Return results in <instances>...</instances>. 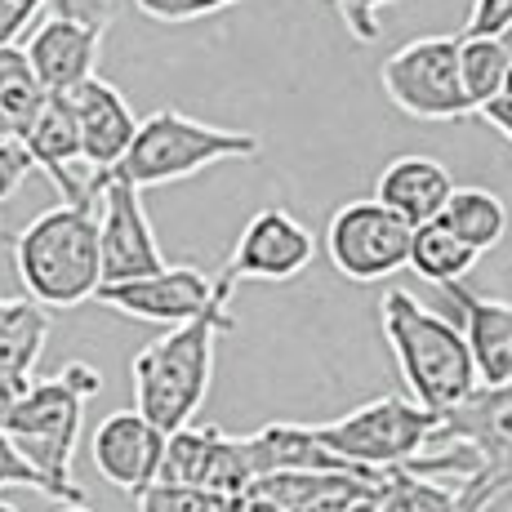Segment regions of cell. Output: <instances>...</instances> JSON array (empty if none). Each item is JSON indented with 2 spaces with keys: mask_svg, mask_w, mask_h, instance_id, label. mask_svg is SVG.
<instances>
[{
  "mask_svg": "<svg viewBox=\"0 0 512 512\" xmlns=\"http://www.w3.org/2000/svg\"><path fill=\"white\" fill-rule=\"evenodd\" d=\"M49 339V308L27 299H0V374H32Z\"/></svg>",
  "mask_w": 512,
  "mask_h": 512,
  "instance_id": "ffe728a7",
  "label": "cell"
},
{
  "mask_svg": "<svg viewBox=\"0 0 512 512\" xmlns=\"http://www.w3.org/2000/svg\"><path fill=\"white\" fill-rule=\"evenodd\" d=\"M41 9L45 0H0V45H14Z\"/></svg>",
  "mask_w": 512,
  "mask_h": 512,
  "instance_id": "d6a6232c",
  "label": "cell"
},
{
  "mask_svg": "<svg viewBox=\"0 0 512 512\" xmlns=\"http://www.w3.org/2000/svg\"><path fill=\"white\" fill-rule=\"evenodd\" d=\"M27 388H32V383H27V374H0V428L9 423V415H14V406L23 401Z\"/></svg>",
  "mask_w": 512,
  "mask_h": 512,
  "instance_id": "d590c367",
  "label": "cell"
},
{
  "mask_svg": "<svg viewBox=\"0 0 512 512\" xmlns=\"http://www.w3.org/2000/svg\"><path fill=\"white\" fill-rule=\"evenodd\" d=\"M0 512H18V508H14V504H5V499H0Z\"/></svg>",
  "mask_w": 512,
  "mask_h": 512,
  "instance_id": "60d3db41",
  "label": "cell"
},
{
  "mask_svg": "<svg viewBox=\"0 0 512 512\" xmlns=\"http://www.w3.org/2000/svg\"><path fill=\"white\" fill-rule=\"evenodd\" d=\"M0 486H32V490H41V495L54 499V481L18 450V441L9 437V428H0Z\"/></svg>",
  "mask_w": 512,
  "mask_h": 512,
  "instance_id": "4316f807",
  "label": "cell"
},
{
  "mask_svg": "<svg viewBox=\"0 0 512 512\" xmlns=\"http://www.w3.org/2000/svg\"><path fill=\"white\" fill-rule=\"evenodd\" d=\"M232 5H241V0H134V9L152 23H196V18L223 14Z\"/></svg>",
  "mask_w": 512,
  "mask_h": 512,
  "instance_id": "83f0119b",
  "label": "cell"
},
{
  "mask_svg": "<svg viewBox=\"0 0 512 512\" xmlns=\"http://www.w3.org/2000/svg\"><path fill=\"white\" fill-rule=\"evenodd\" d=\"M232 330L236 317L228 312V317H196L187 326H170L161 339L143 343L130 361L134 406L165 432L187 428L210 397L214 339Z\"/></svg>",
  "mask_w": 512,
  "mask_h": 512,
  "instance_id": "3957f363",
  "label": "cell"
},
{
  "mask_svg": "<svg viewBox=\"0 0 512 512\" xmlns=\"http://www.w3.org/2000/svg\"><path fill=\"white\" fill-rule=\"evenodd\" d=\"M481 250L450 228L446 219H432V223H419L415 228V241H410V268L419 272L423 281L432 285H455L464 281L472 268H477Z\"/></svg>",
  "mask_w": 512,
  "mask_h": 512,
  "instance_id": "44dd1931",
  "label": "cell"
},
{
  "mask_svg": "<svg viewBox=\"0 0 512 512\" xmlns=\"http://www.w3.org/2000/svg\"><path fill=\"white\" fill-rule=\"evenodd\" d=\"M85 401H90L85 392H76L63 374H54V379L32 383L5 423L9 437L18 441V450L54 481L58 504H85V490L72 481V450L76 437H81Z\"/></svg>",
  "mask_w": 512,
  "mask_h": 512,
  "instance_id": "52a82bcc",
  "label": "cell"
},
{
  "mask_svg": "<svg viewBox=\"0 0 512 512\" xmlns=\"http://www.w3.org/2000/svg\"><path fill=\"white\" fill-rule=\"evenodd\" d=\"M76 103V121H81V147H85V165L94 174L116 170L125 161V152L134 147V134H139V116L125 103V94L107 81H85L81 90L72 94Z\"/></svg>",
  "mask_w": 512,
  "mask_h": 512,
  "instance_id": "2e32d148",
  "label": "cell"
},
{
  "mask_svg": "<svg viewBox=\"0 0 512 512\" xmlns=\"http://www.w3.org/2000/svg\"><path fill=\"white\" fill-rule=\"evenodd\" d=\"M165 441L170 432L156 428L152 419L134 410H112L90 437V459L98 468V477L116 490L139 495L156 477H161V459H165Z\"/></svg>",
  "mask_w": 512,
  "mask_h": 512,
  "instance_id": "4fadbf2b",
  "label": "cell"
},
{
  "mask_svg": "<svg viewBox=\"0 0 512 512\" xmlns=\"http://www.w3.org/2000/svg\"><path fill=\"white\" fill-rule=\"evenodd\" d=\"M379 81L388 103L415 121H464L477 112L459 72V36H419L392 49L379 67Z\"/></svg>",
  "mask_w": 512,
  "mask_h": 512,
  "instance_id": "ba28073f",
  "label": "cell"
},
{
  "mask_svg": "<svg viewBox=\"0 0 512 512\" xmlns=\"http://www.w3.org/2000/svg\"><path fill=\"white\" fill-rule=\"evenodd\" d=\"M98 45H103V32L49 14V23L36 27L27 41V54H32L49 94H76L85 81H94Z\"/></svg>",
  "mask_w": 512,
  "mask_h": 512,
  "instance_id": "e0dca14e",
  "label": "cell"
},
{
  "mask_svg": "<svg viewBox=\"0 0 512 512\" xmlns=\"http://www.w3.org/2000/svg\"><path fill=\"white\" fill-rule=\"evenodd\" d=\"M232 512H290V508H281L277 499L259 495V490H241V495L232 499Z\"/></svg>",
  "mask_w": 512,
  "mask_h": 512,
  "instance_id": "8d00e7d4",
  "label": "cell"
},
{
  "mask_svg": "<svg viewBox=\"0 0 512 512\" xmlns=\"http://www.w3.org/2000/svg\"><path fill=\"white\" fill-rule=\"evenodd\" d=\"M459 72L472 107L490 103L512 85V58L499 36H459Z\"/></svg>",
  "mask_w": 512,
  "mask_h": 512,
  "instance_id": "cb8c5ba5",
  "label": "cell"
},
{
  "mask_svg": "<svg viewBox=\"0 0 512 512\" xmlns=\"http://www.w3.org/2000/svg\"><path fill=\"white\" fill-rule=\"evenodd\" d=\"M308 428L348 464L392 472V468H406L410 459H419L437 441L441 415L419 406L415 397H374L366 406L348 410L343 419L308 423Z\"/></svg>",
  "mask_w": 512,
  "mask_h": 512,
  "instance_id": "5b68a950",
  "label": "cell"
},
{
  "mask_svg": "<svg viewBox=\"0 0 512 512\" xmlns=\"http://www.w3.org/2000/svg\"><path fill=\"white\" fill-rule=\"evenodd\" d=\"M499 41H504V45H508V58H512V27H508V32H504V36H499Z\"/></svg>",
  "mask_w": 512,
  "mask_h": 512,
  "instance_id": "ab89813d",
  "label": "cell"
},
{
  "mask_svg": "<svg viewBox=\"0 0 512 512\" xmlns=\"http://www.w3.org/2000/svg\"><path fill=\"white\" fill-rule=\"evenodd\" d=\"M32 170H36V161L27 152V143L18 134H0V201H9Z\"/></svg>",
  "mask_w": 512,
  "mask_h": 512,
  "instance_id": "f546056e",
  "label": "cell"
},
{
  "mask_svg": "<svg viewBox=\"0 0 512 512\" xmlns=\"http://www.w3.org/2000/svg\"><path fill=\"white\" fill-rule=\"evenodd\" d=\"M125 0H45V9L54 18H72V23H85L94 32H107L116 14H121Z\"/></svg>",
  "mask_w": 512,
  "mask_h": 512,
  "instance_id": "4dcf8cb0",
  "label": "cell"
},
{
  "mask_svg": "<svg viewBox=\"0 0 512 512\" xmlns=\"http://www.w3.org/2000/svg\"><path fill=\"white\" fill-rule=\"evenodd\" d=\"M392 477L366 472H263L250 490L277 499L290 512H374Z\"/></svg>",
  "mask_w": 512,
  "mask_h": 512,
  "instance_id": "5bb4252c",
  "label": "cell"
},
{
  "mask_svg": "<svg viewBox=\"0 0 512 512\" xmlns=\"http://www.w3.org/2000/svg\"><path fill=\"white\" fill-rule=\"evenodd\" d=\"M58 512H90V508H85V504H63Z\"/></svg>",
  "mask_w": 512,
  "mask_h": 512,
  "instance_id": "f35d334b",
  "label": "cell"
},
{
  "mask_svg": "<svg viewBox=\"0 0 512 512\" xmlns=\"http://www.w3.org/2000/svg\"><path fill=\"white\" fill-rule=\"evenodd\" d=\"M410 241H415V223H406L379 196L339 205L326 228V254L334 272L357 285L388 281L410 268Z\"/></svg>",
  "mask_w": 512,
  "mask_h": 512,
  "instance_id": "9c48e42d",
  "label": "cell"
},
{
  "mask_svg": "<svg viewBox=\"0 0 512 512\" xmlns=\"http://www.w3.org/2000/svg\"><path fill=\"white\" fill-rule=\"evenodd\" d=\"M374 512H464L459 508V486H441V477L415 468H397L392 481L383 486V499Z\"/></svg>",
  "mask_w": 512,
  "mask_h": 512,
  "instance_id": "d4e9b609",
  "label": "cell"
},
{
  "mask_svg": "<svg viewBox=\"0 0 512 512\" xmlns=\"http://www.w3.org/2000/svg\"><path fill=\"white\" fill-rule=\"evenodd\" d=\"M441 219L481 254L495 250L508 236V205L499 201L495 192H486V187H455V196L446 201Z\"/></svg>",
  "mask_w": 512,
  "mask_h": 512,
  "instance_id": "7402d4cb",
  "label": "cell"
},
{
  "mask_svg": "<svg viewBox=\"0 0 512 512\" xmlns=\"http://www.w3.org/2000/svg\"><path fill=\"white\" fill-rule=\"evenodd\" d=\"M441 441H464L477 450V472L459 481V508L486 512L512 490V383H477L459 406L441 410Z\"/></svg>",
  "mask_w": 512,
  "mask_h": 512,
  "instance_id": "8992f818",
  "label": "cell"
},
{
  "mask_svg": "<svg viewBox=\"0 0 512 512\" xmlns=\"http://www.w3.org/2000/svg\"><path fill=\"white\" fill-rule=\"evenodd\" d=\"M374 196L419 228V223L441 219L446 201L455 196V179H450V170L441 161H432V156H397V161L383 165L379 183H374Z\"/></svg>",
  "mask_w": 512,
  "mask_h": 512,
  "instance_id": "d6986e66",
  "label": "cell"
},
{
  "mask_svg": "<svg viewBox=\"0 0 512 512\" xmlns=\"http://www.w3.org/2000/svg\"><path fill=\"white\" fill-rule=\"evenodd\" d=\"M14 272L45 308H81L103 285V228L94 196L36 214L14 241Z\"/></svg>",
  "mask_w": 512,
  "mask_h": 512,
  "instance_id": "6da1fadb",
  "label": "cell"
},
{
  "mask_svg": "<svg viewBox=\"0 0 512 512\" xmlns=\"http://www.w3.org/2000/svg\"><path fill=\"white\" fill-rule=\"evenodd\" d=\"M334 9H339L343 27L352 32V41L357 45H374L379 41V9L397 5V0H330Z\"/></svg>",
  "mask_w": 512,
  "mask_h": 512,
  "instance_id": "f1b7e54d",
  "label": "cell"
},
{
  "mask_svg": "<svg viewBox=\"0 0 512 512\" xmlns=\"http://www.w3.org/2000/svg\"><path fill=\"white\" fill-rule=\"evenodd\" d=\"M18 139L27 143L32 152L36 170L45 174L49 183L63 192V201H85V196H98L90 183H81L72 174L76 161H85V147H81V121H76V103L72 94H49L45 107L36 112V121L27 125Z\"/></svg>",
  "mask_w": 512,
  "mask_h": 512,
  "instance_id": "9a60e30c",
  "label": "cell"
},
{
  "mask_svg": "<svg viewBox=\"0 0 512 512\" xmlns=\"http://www.w3.org/2000/svg\"><path fill=\"white\" fill-rule=\"evenodd\" d=\"M0 134H14V125H9V116H5V107H0Z\"/></svg>",
  "mask_w": 512,
  "mask_h": 512,
  "instance_id": "74e56055",
  "label": "cell"
},
{
  "mask_svg": "<svg viewBox=\"0 0 512 512\" xmlns=\"http://www.w3.org/2000/svg\"><path fill=\"white\" fill-rule=\"evenodd\" d=\"M477 116L499 134V139H508V143H512V85H508L504 94L490 98V103H481V107H477Z\"/></svg>",
  "mask_w": 512,
  "mask_h": 512,
  "instance_id": "836d02e7",
  "label": "cell"
},
{
  "mask_svg": "<svg viewBox=\"0 0 512 512\" xmlns=\"http://www.w3.org/2000/svg\"><path fill=\"white\" fill-rule=\"evenodd\" d=\"M259 139L245 130H223V125H205L192 116L174 112H152L134 134V147L125 152V161L112 174L130 179L134 187H161V183H179L192 174L210 170L219 161H250L259 156Z\"/></svg>",
  "mask_w": 512,
  "mask_h": 512,
  "instance_id": "277c9868",
  "label": "cell"
},
{
  "mask_svg": "<svg viewBox=\"0 0 512 512\" xmlns=\"http://www.w3.org/2000/svg\"><path fill=\"white\" fill-rule=\"evenodd\" d=\"M58 374H63V379L72 383L76 392H85V397H94V392L103 388V374H98V370L90 366V361H67V366L58 370Z\"/></svg>",
  "mask_w": 512,
  "mask_h": 512,
  "instance_id": "e575fe53",
  "label": "cell"
},
{
  "mask_svg": "<svg viewBox=\"0 0 512 512\" xmlns=\"http://www.w3.org/2000/svg\"><path fill=\"white\" fill-rule=\"evenodd\" d=\"M232 281L205 277L196 268H161L147 277L130 281H103L94 299L112 312H125L134 321H152V326H187L196 317H228Z\"/></svg>",
  "mask_w": 512,
  "mask_h": 512,
  "instance_id": "30bf717a",
  "label": "cell"
},
{
  "mask_svg": "<svg viewBox=\"0 0 512 512\" xmlns=\"http://www.w3.org/2000/svg\"><path fill=\"white\" fill-rule=\"evenodd\" d=\"M45 98H49V90H45L41 72H36L32 54L18 45H0V107H5L14 134H23L27 125L36 121Z\"/></svg>",
  "mask_w": 512,
  "mask_h": 512,
  "instance_id": "603a6c76",
  "label": "cell"
},
{
  "mask_svg": "<svg viewBox=\"0 0 512 512\" xmlns=\"http://www.w3.org/2000/svg\"><path fill=\"white\" fill-rule=\"evenodd\" d=\"M383 339L392 348L406 392L428 410H450L481 383L468 334L450 317L423 308L410 290H388L379 303Z\"/></svg>",
  "mask_w": 512,
  "mask_h": 512,
  "instance_id": "7a4b0ae2",
  "label": "cell"
},
{
  "mask_svg": "<svg viewBox=\"0 0 512 512\" xmlns=\"http://www.w3.org/2000/svg\"><path fill=\"white\" fill-rule=\"evenodd\" d=\"M90 187L103 196V214H98V228H103V281H130L147 277V272H161V245L156 232L147 223V210L139 201L143 187H134L121 174L103 170L94 174Z\"/></svg>",
  "mask_w": 512,
  "mask_h": 512,
  "instance_id": "7c38bea8",
  "label": "cell"
},
{
  "mask_svg": "<svg viewBox=\"0 0 512 512\" xmlns=\"http://www.w3.org/2000/svg\"><path fill=\"white\" fill-rule=\"evenodd\" d=\"M317 259V236L303 228L290 210L268 205L259 210L236 236L232 259L223 263L219 277L241 285V281H294L299 272L312 268Z\"/></svg>",
  "mask_w": 512,
  "mask_h": 512,
  "instance_id": "8fae6325",
  "label": "cell"
},
{
  "mask_svg": "<svg viewBox=\"0 0 512 512\" xmlns=\"http://www.w3.org/2000/svg\"><path fill=\"white\" fill-rule=\"evenodd\" d=\"M236 495L210 486H187V481H152L147 490L134 495L139 512H232Z\"/></svg>",
  "mask_w": 512,
  "mask_h": 512,
  "instance_id": "484cf974",
  "label": "cell"
},
{
  "mask_svg": "<svg viewBox=\"0 0 512 512\" xmlns=\"http://www.w3.org/2000/svg\"><path fill=\"white\" fill-rule=\"evenodd\" d=\"M512 27V0H472L459 36H504Z\"/></svg>",
  "mask_w": 512,
  "mask_h": 512,
  "instance_id": "1f68e13d",
  "label": "cell"
},
{
  "mask_svg": "<svg viewBox=\"0 0 512 512\" xmlns=\"http://www.w3.org/2000/svg\"><path fill=\"white\" fill-rule=\"evenodd\" d=\"M459 308V326L468 334L481 383H512V303L495 294H477L464 281L441 285Z\"/></svg>",
  "mask_w": 512,
  "mask_h": 512,
  "instance_id": "ac0fdd59",
  "label": "cell"
}]
</instances>
